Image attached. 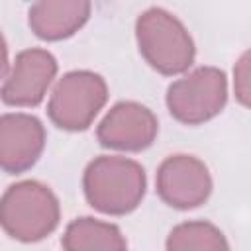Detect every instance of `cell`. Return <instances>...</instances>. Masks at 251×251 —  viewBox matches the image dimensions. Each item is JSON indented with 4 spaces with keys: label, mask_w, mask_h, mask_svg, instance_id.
<instances>
[{
    "label": "cell",
    "mask_w": 251,
    "mask_h": 251,
    "mask_svg": "<svg viewBox=\"0 0 251 251\" xmlns=\"http://www.w3.org/2000/svg\"><path fill=\"white\" fill-rule=\"evenodd\" d=\"M143 167L126 157L102 155L88 163L82 175V188L88 204L110 216L133 212L145 196Z\"/></svg>",
    "instance_id": "1"
},
{
    "label": "cell",
    "mask_w": 251,
    "mask_h": 251,
    "mask_svg": "<svg viewBox=\"0 0 251 251\" xmlns=\"http://www.w3.org/2000/svg\"><path fill=\"white\" fill-rule=\"evenodd\" d=\"M135 37L143 59L161 75L188 71L196 49L190 33L178 18L163 8H149L135 22Z\"/></svg>",
    "instance_id": "2"
},
{
    "label": "cell",
    "mask_w": 251,
    "mask_h": 251,
    "mask_svg": "<svg viewBox=\"0 0 251 251\" xmlns=\"http://www.w3.org/2000/svg\"><path fill=\"white\" fill-rule=\"evenodd\" d=\"M59 200L53 190L37 180H22L6 188L0 200L4 231L24 243L49 235L59 224Z\"/></svg>",
    "instance_id": "3"
},
{
    "label": "cell",
    "mask_w": 251,
    "mask_h": 251,
    "mask_svg": "<svg viewBox=\"0 0 251 251\" xmlns=\"http://www.w3.org/2000/svg\"><path fill=\"white\" fill-rule=\"evenodd\" d=\"M108 100L106 80L92 71H71L55 84L47 114L49 120L67 131L86 129Z\"/></svg>",
    "instance_id": "4"
},
{
    "label": "cell",
    "mask_w": 251,
    "mask_h": 251,
    "mask_svg": "<svg viewBox=\"0 0 251 251\" xmlns=\"http://www.w3.org/2000/svg\"><path fill=\"white\" fill-rule=\"evenodd\" d=\"M227 102L226 73L216 67H198L167 88L171 116L186 126H198L218 116Z\"/></svg>",
    "instance_id": "5"
},
{
    "label": "cell",
    "mask_w": 251,
    "mask_h": 251,
    "mask_svg": "<svg viewBox=\"0 0 251 251\" xmlns=\"http://www.w3.org/2000/svg\"><path fill=\"white\" fill-rule=\"evenodd\" d=\"M159 198L176 210H190L204 204L212 194L208 167L194 155H171L157 171Z\"/></svg>",
    "instance_id": "6"
},
{
    "label": "cell",
    "mask_w": 251,
    "mask_h": 251,
    "mask_svg": "<svg viewBox=\"0 0 251 251\" xmlns=\"http://www.w3.org/2000/svg\"><path fill=\"white\" fill-rule=\"evenodd\" d=\"M57 75V61L45 49H24L4 75L2 102L8 106H37Z\"/></svg>",
    "instance_id": "7"
},
{
    "label": "cell",
    "mask_w": 251,
    "mask_h": 251,
    "mask_svg": "<svg viewBox=\"0 0 251 251\" xmlns=\"http://www.w3.org/2000/svg\"><path fill=\"white\" fill-rule=\"evenodd\" d=\"M155 114L137 102H118L100 122L96 137L102 147L116 151H143L157 137Z\"/></svg>",
    "instance_id": "8"
},
{
    "label": "cell",
    "mask_w": 251,
    "mask_h": 251,
    "mask_svg": "<svg viewBox=\"0 0 251 251\" xmlns=\"http://www.w3.org/2000/svg\"><path fill=\"white\" fill-rule=\"evenodd\" d=\"M45 147V127L31 114L0 118V165L8 175H20L35 165Z\"/></svg>",
    "instance_id": "9"
},
{
    "label": "cell",
    "mask_w": 251,
    "mask_h": 251,
    "mask_svg": "<svg viewBox=\"0 0 251 251\" xmlns=\"http://www.w3.org/2000/svg\"><path fill=\"white\" fill-rule=\"evenodd\" d=\"M90 16L88 2H63L45 0L29 8L31 31L47 41H59L78 31Z\"/></svg>",
    "instance_id": "10"
},
{
    "label": "cell",
    "mask_w": 251,
    "mask_h": 251,
    "mask_svg": "<svg viewBox=\"0 0 251 251\" xmlns=\"http://www.w3.org/2000/svg\"><path fill=\"white\" fill-rule=\"evenodd\" d=\"M65 251H127V241L120 227L90 216L73 220L63 237Z\"/></svg>",
    "instance_id": "11"
},
{
    "label": "cell",
    "mask_w": 251,
    "mask_h": 251,
    "mask_svg": "<svg viewBox=\"0 0 251 251\" xmlns=\"http://www.w3.org/2000/svg\"><path fill=\"white\" fill-rule=\"evenodd\" d=\"M167 251H229V243L220 227L204 220H194L171 229Z\"/></svg>",
    "instance_id": "12"
},
{
    "label": "cell",
    "mask_w": 251,
    "mask_h": 251,
    "mask_svg": "<svg viewBox=\"0 0 251 251\" xmlns=\"http://www.w3.org/2000/svg\"><path fill=\"white\" fill-rule=\"evenodd\" d=\"M233 92L237 102L251 110V49L245 51L233 67Z\"/></svg>",
    "instance_id": "13"
}]
</instances>
